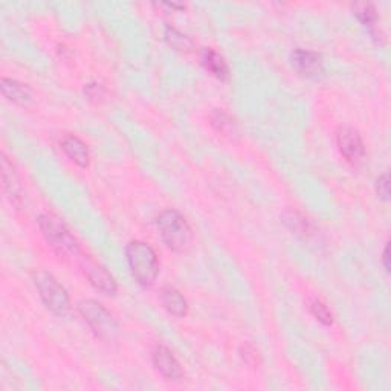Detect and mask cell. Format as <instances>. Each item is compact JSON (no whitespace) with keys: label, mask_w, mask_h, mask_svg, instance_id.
I'll return each mask as SVG.
<instances>
[{"label":"cell","mask_w":391,"mask_h":391,"mask_svg":"<svg viewBox=\"0 0 391 391\" xmlns=\"http://www.w3.org/2000/svg\"><path fill=\"white\" fill-rule=\"evenodd\" d=\"M165 38L170 46H173L177 51H192L194 43L192 42V38L187 37L185 34L179 33L175 28H167L165 29Z\"/></svg>","instance_id":"cell-15"},{"label":"cell","mask_w":391,"mask_h":391,"mask_svg":"<svg viewBox=\"0 0 391 391\" xmlns=\"http://www.w3.org/2000/svg\"><path fill=\"white\" fill-rule=\"evenodd\" d=\"M211 121H213V126L217 128V132L225 135H229L231 132L234 133V121L225 112L217 110V112H214Z\"/></svg>","instance_id":"cell-17"},{"label":"cell","mask_w":391,"mask_h":391,"mask_svg":"<svg viewBox=\"0 0 391 391\" xmlns=\"http://www.w3.org/2000/svg\"><path fill=\"white\" fill-rule=\"evenodd\" d=\"M62 148L63 152L69 156V159H72L78 167L82 168L89 167V163H90L89 148L82 139L74 135H67L62 139Z\"/></svg>","instance_id":"cell-12"},{"label":"cell","mask_w":391,"mask_h":391,"mask_svg":"<svg viewBox=\"0 0 391 391\" xmlns=\"http://www.w3.org/2000/svg\"><path fill=\"white\" fill-rule=\"evenodd\" d=\"M78 310L86 319L89 327L94 330L95 335L107 341H114L118 338L121 329H119L118 321L114 318V315L103 304H99L95 299H83L78 304Z\"/></svg>","instance_id":"cell-5"},{"label":"cell","mask_w":391,"mask_h":391,"mask_svg":"<svg viewBox=\"0 0 391 391\" xmlns=\"http://www.w3.org/2000/svg\"><path fill=\"white\" fill-rule=\"evenodd\" d=\"M83 269L90 285L98 289L99 292H103L106 295L116 294L118 285L115 282V278L109 274V270L104 266L94 262V260L86 258L83 262Z\"/></svg>","instance_id":"cell-7"},{"label":"cell","mask_w":391,"mask_h":391,"mask_svg":"<svg viewBox=\"0 0 391 391\" xmlns=\"http://www.w3.org/2000/svg\"><path fill=\"white\" fill-rule=\"evenodd\" d=\"M38 226L46 242L60 255H78L79 246L74 236L69 233L66 225L53 214H42L38 217Z\"/></svg>","instance_id":"cell-4"},{"label":"cell","mask_w":391,"mask_h":391,"mask_svg":"<svg viewBox=\"0 0 391 391\" xmlns=\"http://www.w3.org/2000/svg\"><path fill=\"white\" fill-rule=\"evenodd\" d=\"M2 182H4V189L8 199L11 200V204L18 206L22 204L23 188H22V184H20L16 168L13 167L11 163H9L8 158L4 153H2Z\"/></svg>","instance_id":"cell-10"},{"label":"cell","mask_w":391,"mask_h":391,"mask_svg":"<svg viewBox=\"0 0 391 391\" xmlns=\"http://www.w3.org/2000/svg\"><path fill=\"white\" fill-rule=\"evenodd\" d=\"M127 262L132 275L141 286H152L159 274V262L153 248L144 242H130L126 248Z\"/></svg>","instance_id":"cell-1"},{"label":"cell","mask_w":391,"mask_h":391,"mask_svg":"<svg viewBox=\"0 0 391 391\" xmlns=\"http://www.w3.org/2000/svg\"><path fill=\"white\" fill-rule=\"evenodd\" d=\"M33 280L45 306L54 315L65 316L69 312V307H71L66 289L57 282V278L53 274L46 272V270H35L33 274Z\"/></svg>","instance_id":"cell-3"},{"label":"cell","mask_w":391,"mask_h":391,"mask_svg":"<svg viewBox=\"0 0 391 391\" xmlns=\"http://www.w3.org/2000/svg\"><path fill=\"white\" fill-rule=\"evenodd\" d=\"M156 225L160 237L172 250L184 253L192 245V228L187 224L184 216L179 214L176 209H165L160 213Z\"/></svg>","instance_id":"cell-2"},{"label":"cell","mask_w":391,"mask_h":391,"mask_svg":"<svg viewBox=\"0 0 391 391\" xmlns=\"http://www.w3.org/2000/svg\"><path fill=\"white\" fill-rule=\"evenodd\" d=\"M153 364L158 372L168 380H179L184 376V372L182 368H180L177 359L165 346H158L153 350Z\"/></svg>","instance_id":"cell-8"},{"label":"cell","mask_w":391,"mask_h":391,"mask_svg":"<svg viewBox=\"0 0 391 391\" xmlns=\"http://www.w3.org/2000/svg\"><path fill=\"white\" fill-rule=\"evenodd\" d=\"M355 14L358 16V18L363 22L365 26L368 28H373L378 22V16H376V11L375 8L372 5H367V4H363V5H356L355 8Z\"/></svg>","instance_id":"cell-18"},{"label":"cell","mask_w":391,"mask_h":391,"mask_svg":"<svg viewBox=\"0 0 391 391\" xmlns=\"http://www.w3.org/2000/svg\"><path fill=\"white\" fill-rule=\"evenodd\" d=\"M339 152L352 165H359L364 159V144L359 133L352 127H341L336 133Z\"/></svg>","instance_id":"cell-6"},{"label":"cell","mask_w":391,"mask_h":391,"mask_svg":"<svg viewBox=\"0 0 391 391\" xmlns=\"http://www.w3.org/2000/svg\"><path fill=\"white\" fill-rule=\"evenodd\" d=\"M202 63L206 71L211 72L219 79H226L229 75L228 65L222 55H219L214 49L205 48L202 51Z\"/></svg>","instance_id":"cell-14"},{"label":"cell","mask_w":391,"mask_h":391,"mask_svg":"<svg viewBox=\"0 0 391 391\" xmlns=\"http://www.w3.org/2000/svg\"><path fill=\"white\" fill-rule=\"evenodd\" d=\"M0 89H2L4 97L16 104L26 106L33 101L31 87L18 83L16 79L2 78V82H0Z\"/></svg>","instance_id":"cell-11"},{"label":"cell","mask_w":391,"mask_h":391,"mask_svg":"<svg viewBox=\"0 0 391 391\" xmlns=\"http://www.w3.org/2000/svg\"><path fill=\"white\" fill-rule=\"evenodd\" d=\"M160 299H163V304L167 309V312L172 314L173 316L184 318L188 314L187 299L177 289L172 286H165L163 289V292H160Z\"/></svg>","instance_id":"cell-13"},{"label":"cell","mask_w":391,"mask_h":391,"mask_svg":"<svg viewBox=\"0 0 391 391\" xmlns=\"http://www.w3.org/2000/svg\"><path fill=\"white\" fill-rule=\"evenodd\" d=\"M285 222L286 225H289V228L292 229V231L298 234L307 231V222L303 217H299L297 213H287L285 216Z\"/></svg>","instance_id":"cell-20"},{"label":"cell","mask_w":391,"mask_h":391,"mask_svg":"<svg viewBox=\"0 0 391 391\" xmlns=\"http://www.w3.org/2000/svg\"><path fill=\"white\" fill-rule=\"evenodd\" d=\"M240 355H242V359L250 367H258L262 364V358H260L258 350L253 344L246 343L245 346H242V348H240Z\"/></svg>","instance_id":"cell-19"},{"label":"cell","mask_w":391,"mask_h":391,"mask_svg":"<svg viewBox=\"0 0 391 391\" xmlns=\"http://www.w3.org/2000/svg\"><path fill=\"white\" fill-rule=\"evenodd\" d=\"M310 312H312V315L319 321V323H323L324 326H332L334 315L323 302L312 299V302H310Z\"/></svg>","instance_id":"cell-16"},{"label":"cell","mask_w":391,"mask_h":391,"mask_svg":"<svg viewBox=\"0 0 391 391\" xmlns=\"http://www.w3.org/2000/svg\"><path fill=\"white\" fill-rule=\"evenodd\" d=\"M290 63L299 74L306 77H315L323 71L321 55L312 51H304V49H295L290 55Z\"/></svg>","instance_id":"cell-9"},{"label":"cell","mask_w":391,"mask_h":391,"mask_svg":"<svg viewBox=\"0 0 391 391\" xmlns=\"http://www.w3.org/2000/svg\"><path fill=\"white\" fill-rule=\"evenodd\" d=\"M388 250H390V248H388V245H387L385 249H384V254H382V263H384V268H385L387 272H390V262H388L390 257H388Z\"/></svg>","instance_id":"cell-22"},{"label":"cell","mask_w":391,"mask_h":391,"mask_svg":"<svg viewBox=\"0 0 391 391\" xmlns=\"http://www.w3.org/2000/svg\"><path fill=\"white\" fill-rule=\"evenodd\" d=\"M376 192H378V196L382 199V200H390V179H388V175H384L380 176L376 182Z\"/></svg>","instance_id":"cell-21"}]
</instances>
